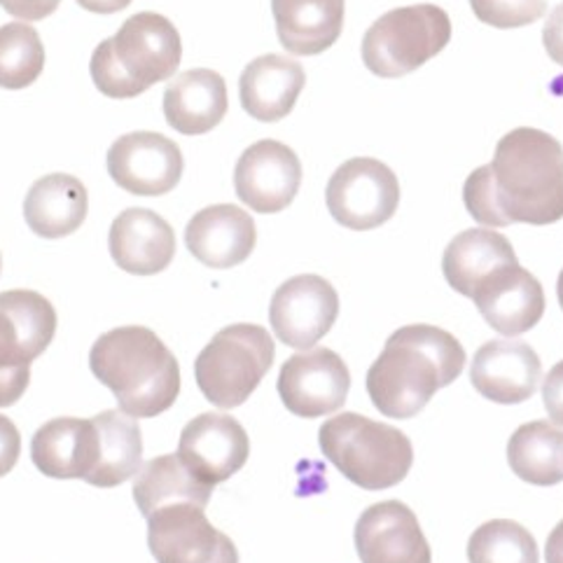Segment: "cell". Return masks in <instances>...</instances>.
I'll return each instance as SVG.
<instances>
[{
  "label": "cell",
  "mask_w": 563,
  "mask_h": 563,
  "mask_svg": "<svg viewBox=\"0 0 563 563\" xmlns=\"http://www.w3.org/2000/svg\"><path fill=\"white\" fill-rule=\"evenodd\" d=\"M305 82V68L290 56H257L241 73V106L257 122H278L290 115Z\"/></svg>",
  "instance_id": "22"
},
{
  "label": "cell",
  "mask_w": 563,
  "mask_h": 563,
  "mask_svg": "<svg viewBox=\"0 0 563 563\" xmlns=\"http://www.w3.org/2000/svg\"><path fill=\"white\" fill-rule=\"evenodd\" d=\"M471 563H540L531 531L512 519L486 521L467 540Z\"/></svg>",
  "instance_id": "30"
},
{
  "label": "cell",
  "mask_w": 563,
  "mask_h": 563,
  "mask_svg": "<svg viewBox=\"0 0 563 563\" xmlns=\"http://www.w3.org/2000/svg\"><path fill=\"white\" fill-rule=\"evenodd\" d=\"M351 388L346 363L330 349H311L288 358L278 374V396L299 419L328 417L342 409Z\"/></svg>",
  "instance_id": "13"
},
{
  "label": "cell",
  "mask_w": 563,
  "mask_h": 563,
  "mask_svg": "<svg viewBox=\"0 0 563 563\" xmlns=\"http://www.w3.org/2000/svg\"><path fill=\"white\" fill-rule=\"evenodd\" d=\"M59 5L62 0H0V8L22 22H41Z\"/></svg>",
  "instance_id": "34"
},
{
  "label": "cell",
  "mask_w": 563,
  "mask_h": 563,
  "mask_svg": "<svg viewBox=\"0 0 563 563\" xmlns=\"http://www.w3.org/2000/svg\"><path fill=\"white\" fill-rule=\"evenodd\" d=\"M465 209L486 228L552 224L563 218V147L548 131L519 126L463 187Z\"/></svg>",
  "instance_id": "1"
},
{
  "label": "cell",
  "mask_w": 563,
  "mask_h": 563,
  "mask_svg": "<svg viewBox=\"0 0 563 563\" xmlns=\"http://www.w3.org/2000/svg\"><path fill=\"white\" fill-rule=\"evenodd\" d=\"M465 351L452 332L407 325L393 332L367 372L372 405L388 419H411L440 388L459 379Z\"/></svg>",
  "instance_id": "2"
},
{
  "label": "cell",
  "mask_w": 563,
  "mask_h": 563,
  "mask_svg": "<svg viewBox=\"0 0 563 563\" xmlns=\"http://www.w3.org/2000/svg\"><path fill=\"white\" fill-rule=\"evenodd\" d=\"M508 265H519L517 253L508 236L494 230L461 232L449 243L442 257L446 284L463 297H473L482 278Z\"/></svg>",
  "instance_id": "26"
},
{
  "label": "cell",
  "mask_w": 563,
  "mask_h": 563,
  "mask_svg": "<svg viewBox=\"0 0 563 563\" xmlns=\"http://www.w3.org/2000/svg\"><path fill=\"white\" fill-rule=\"evenodd\" d=\"M355 550L363 563H430L428 540L417 515L400 500L367 508L355 523Z\"/></svg>",
  "instance_id": "17"
},
{
  "label": "cell",
  "mask_w": 563,
  "mask_h": 563,
  "mask_svg": "<svg viewBox=\"0 0 563 563\" xmlns=\"http://www.w3.org/2000/svg\"><path fill=\"white\" fill-rule=\"evenodd\" d=\"M185 243L201 265L232 269L255 251V220L234 203H216L187 222Z\"/></svg>",
  "instance_id": "19"
},
{
  "label": "cell",
  "mask_w": 563,
  "mask_h": 563,
  "mask_svg": "<svg viewBox=\"0 0 563 563\" xmlns=\"http://www.w3.org/2000/svg\"><path fill=\"white\" fill-rule=\"evenodd\" d=\"M176 454L201 484L216 486L246 465L251 440L236 419L206 411L183 428Z\"/></svg>",
  "instance_id": "15"
},
{
  "label": "cell",
  "mask_w": 563,
  "mask_h": 563,
  "mask_svg": "<svg viewBox=\"0 0 563 563\" xmlns=\"http://www.w3.org/2000/svg\"><path fill=\"white\" fill-rule=\"evenodd\" d=\"M512 473L536 486L563 482V430L548 421H531L517 428L508 442Z\"/></svg>",
  "instance_id": "29"
},
{
  "label": "cell",
  "mask_w": 563,
  "mask_h": 563,
  "mask_svg": "<svg viewBox=\"0 0 563 563\" xmlns=\"http://www.w3.org/2000/svg\"><path fill=\"white\" fill-rule=\"evenodd\" d=\"M93 423L99 430L101 456L97 471L87 477V484L112 489V486L136 477L143 467V435L139 421L124 415L122 409H108L93 417Z\"/></svg>",
  "instance_id": "27"
},
{
  "label": "cell",
  "mask_w": 563,
  "mask_h": 563,
  "mask_svg": "<svg viewBox=\"0 0 563 563\" xmlns=\"http://www.w3.org/2000/svg\"><path fill=\"white\" fill-rule=\"evenodd\" d=\"M471 8L482 24L521 29L548 12V0H471Z\"/></svg>",
  "instance_id": "32"
},
{
  "label": "cell",
  "mask_w": 563,
  "mask_h": 563,
  "mask_svg": "<svg viewBox=\"0 0 563 563\" xmlns=\"http://www.w3.org/2000/svg\"><path fill=\"white\" fill-rule=\"evenodd\" d=\"M89 197L70 174H49L31 185L24 199L26 224L41 239H64L82 228Z\"/></svg>",
  "instance_id": "25"
},
{
  "label": "cell",
  "mask_w": 563,
  "mask_h": 563,
  "mask_svg": "<svg viewBox=\"0 0 563 563\" xmlns=\"http://www.w3.org/2000/svg\"><path fill=\"white\" fill-rule=\"evenodd\" d=\"M89 369L134 419H155L180 396V367L159 336L143 325L101 334L89 351Z\"/></svg>",
  "instance_id": "3"
},
{
  "label": "cell",
  "mask_w": 563,
  "mask_h": 563,
  "mask_svg": "<svg viewBox=\"0 0 563 563\" xmlns=\"http://www.w3.org/2000/svg\"><path fill=\"white\" fill-rule=\"evenodd\" d=\"M302 185V164L295 150L278 141H257L234 168V190L255 213H280L295 201Z\"/></svg>",
  "instance_id": "14"
},
{
  "label": "cell",
  "mask_w": 563,
  "mask_h": 563,
  "mask_svg": "<svg viewBox=\"0 0 563 563\" xmlns=\"http://www.w3.org/2000/svg\"><path fill=\"white\" fill-rule=\"evenodd\" d=\"M228 85L209 68L185 70L164 91V118L185 136L213 131L228 115Z\"/></svg>",
  "instance_id": "23"
},
{
  "label": "cell",
  "mask_w": 563,
  "mask_h": 563,
  "mask_svg": "<svg viewBox=\"0 0 563 563\" xmlns=\"http://www.w3.org/2000/svg\"><path fill=\"white\" fill-rule=\"evenodd\" d=\"M272 334L251 323L228 325L203 346L195 361L197 386L220 409L246 402L274 365Z\"/></svg>",
  "instance_id": "6"
},
{
  "label": "cell",
  "mask_w": 563,
  "mask_h": 563,
  "mask_svg": "<svg viewBox=\"0 0 563 563\" xmlns=\"http://www.w3.org/2000/svg\"><path fill=\"white\" fill-rule=\"evenodd\" d=\"M180 59L178 29L164 14L139 12L93 49L89 70L106 97L134 99L153 85L174 78Z\"/></svg>",
  "instance_id": "4"
},
{
  "label": "cell",
  "mask_w": 563,
  "mask_h": 563,
  "mask_svg": "<svg viewBox=\"0 0 563 563\" xmlns=\"http://www.w3.org/2000/svg\"><path fill=\"white\" fill-rule=\"evenodd\" d=\"M452 41V19L430 3L382 14L363 37V62L377 78H402L419 70Z\"/></svg>",
  "instance_id": "7"
},
{
  "label": "cell",
  "mask_w": 563,
  "mask_h": 563,
  "mask_svg": "<svg viewBox=\"0 0 563 563\" xmlns=\"http://www.w3.org/2000/svg\"><path fill=\"white\" fill-rule=\"evenodd\" d=\"M278 41L290 54L313 56L340 41L344 0H272Z\"/></svg>",
  "instance_id": "24"
},
{
  "label": "cell",
  "mask_w": 563,
  "mask_h": 563,
  "mask_svg": "<svg viewBox=\"0 0 563 563\" xmlns=\"http://www.w3.org/2000/svg\"><path fill=\"white\" fill-rule=\"evenodd\" d=\"M542 402L554 426L563 428V361L556 363L542 382Z\"/></svg>",
  "instance_id": "33"
},
{
  "label": "cell",
  "mask_w": 563,
  "mask_h": 563,
  "mask_svg": "<svg viewBox=\"0 0 563 563\" xmlns=\"http://www.w3.org/2000/svg\"><path fill=\"white\" fill-rule=\"evenodd\" d=\"M323 456L349 482L367 492L400 484L415 463V446L398 428L344 411L318 430Z\"/></svg>",
  "instance_id": "5"
},
{
  "label": "cell",
  "mask_w": 563,
  "mask_h": 563,
  "mask_svg": "<svg viewBox=\"0 0 563 563\" xmlns=\"http://www.w3.org/2000/svg\"><path fill=\"white\" fill-rule=\"evenodd\" d=\"M542 45H545L550 59L563 68V3L548 16L545 29H542Z\"/></svg>",
  "instance_id": "36"
},
{
  "label": "cell",
  "mask_w": 563,
  "mask_h": 563,
  "mask_svg": "<svg viewBox=\"0 0 563 563\" xmlns=\"http://www.w3.org/2000/svg\"><path fill=\"white\" fill-rule=\"evenodd\" d=\"M556 295H559V305H561V309H563V269H561V274H559V284H556Z\"/></svg>",
  "instance_id": "39"
},
{
  "label": "cell",
  "mask_w": 563,
  "mask_h": 563,
  "mask_svg": "<svg viewBox=\"0 0 563 563\" xmlns=\"http://www.w3.org/2000/svg\"><path fill=\"white\" fill-rule=\"evenodd\" d=\"M545 559L548 563H563V519L556 523V529L548 538Z\"/></svg>",
  "instance_id": "38"
},
{
  "label": "cell",
  "mask_w": 563,
  "mask_h": 563,
  "mask_svg": "<svg viewBox=\"0 0 563 563\" xmlns=\"http://www.w3.org/2000/svg\"><path fill=\"white\" fill-rule=\"evenodd\" d=\"M45 68V47L41 35L29 24L0 26V87L26 89Z\"/></svg>",
  "instance_id": "31"
},
{
  "label": "cell",
  "mask_w": 563,
  "mask_h": 563,
  "mask_svg": "<svg viewBox=\"0 0 563 563\" xmlns=\"http://www.w3.org/2000/svg\"><path fill=\"white\" fill-rule=\"evenodd\" d=\"M0 267H3V260H0Z\"/></svg>",
  "instance_id": "40"
},
{
  "label": "cell",
  "mask_w": 563,
  "mask_h": 563,
  "mask_svg": "<svg viewBox=\"0 0 563 563\" xmlns=\"http://www.w3.org/2000/svg\"><path fill=\"white\" fill-rule=\"evenodd\" d=\"M108 174L118 187L136 197H162L176 190L185 159L178 143L157 131H134L110 145Z\"/></svg>",
  "instance_id": "11"
},
{
  "label": "cell",
  "mask_w": 563,
  "mask_h": 563,
  "mask_svg": "<svg viewBox=\"0 0 563 563\" xmlns=\"http://www.w3.org/2000/svg\"><path fill=\"white\" fill-rule=\"evenodd\" d=\"M542 377L538 353L527 342H486L471 365V382L482 398L498 405L529 400Z\"/></svg>",
  "instance_id": "18"
},
{
  "label": "cell",
  "mask_w": 563,
  "mask_h": 563,
  "mask_svg": "<svg viewBox=\"0 0 563 563\" xmlns=\"http://www.w3.org/2000/svg\"><path fill=\"white\" fill-rule=\"evenodd\" d=\"M325 201L330 216L353 232L377 230L398 211L400 183L379 159L355 157L332 174Z\"/></svg>",
  "instance_id": "9"
},
{
  "label": "cell",
  "mask_w": 563,
  "mask_h": 563,
  "mask_svg": "<svg viewBox=\"0 0 563 563\" xmlns=\"http://www.w3.org/2000/svg\"><path fill=\"white\" fill-rule=\"evenodd\" d=\"M147 545L157 563H239L232 538L192 503H172L150 515Z\"/></svg>",
  "instance_id": "10"
},
{
  "label": "cell",
  "mask_w": 563,
  "mask_h": 563,
  "mask_svg": "<svg viewBox=\"0 0 563 563\" xmlns=\"http://www.w3.org/2000/svg\"><path fill=\"white\" fill-rule=\"evenodd\" d=\"M110 257L115 265L134 276H155L164 272L176 255L174 228L162 216L147 209H126L108 234Z\"/></svg>",
  "instance_id": "20"
},
{
  "label": "cell",
  "mask_w": 563,
  "mask_h": 563,
  "mask_svg": "<svg viewBox=\"0 0 563 563\" xmlns=\"http://www.w3.org/2000/svg\"><path fill=\"white\" fill-rule=\"evenodd\" d=\"M82 10L91 14H115L131 5V0H75Z\"/></svg>",
  "instance_id": "37"
},
{
  "label": "cell",
  "mask_w": 563,
  "mask_h": 563,
  "mask_svg": "<svg viewBox=\"0 0 563 563\" xmlns=\"http://www.w3.org/2000/svg\"><path fill=\"white\" fill-rule=\"evenodd\" d=\"M101 440L87 419H52L31 440V461L52 479H85L97 471Z\"/></svg>",
  "instance_id": "21"
},
{
  "label": "cell",
  "mask_w": 563,
  "mask_h": 563,
  "mask_svg": "<svg viewBox=\"0 0 563 563\" xmlns=\"http://www.w3.org/2000/svg\"><path fill=\"white\" fill-rule=\"evenodd\" d=\"M56 311L33 290L0 292V407H12L29 388L31 363L47 351Z\"/></svg>",
  "instance_id": "8"
},
{
  "label": "cell",
  "mask_w": 563,
  "mask_h": 563,
  "mask_svg": "<svg viewBox=\"0 0 563 563\" xmlns=\"http://www.w3.org/2000/svg\"><path fill=\"white\" fill-rule=\"evenodd\" d=\"M211 494L213 486L201 484L183 465L178 454H166L147 461L134 477V500L145 519L172 503H192L199 505V508H206Z\"/></svg>",
  "instance_id": "28"
},
{
  "label": "cell",
  "mask_w": 563,
  "mask_h": 563,
  "mask_svg": "<svg viewBox=\"0 0 563 563\" xmlns=\"http://www.w3.org/2000/svg\"><path fill=\"white\" fill-rule=\"evenodd\" d=\"M471 299L484 321L505 336L529 332L545 313L540 280L519 265L500 267L482 278Z\"/></svg>",
  "instance_id": "16"
},
{
  "label": "cell",
  "mask_w": 563,
  "mask_h": 563,
  "mask_svg": "<svg viewBox=\"0 0 563 563\" xmlns=\"http://www.w3.org/2000/svg\"><path fill=\"white\" fill-rule=\"evenodd\" d=\"M340 316V295L316 274L288 278L269 305V323L280 344L307 351L332 330Z\"/></svg>",
  "instance_id": "12"
},
{
  "label": "cell",
  "mask_w": 563,
  "mask_h": 563,
  "mask_svg": "<svg viewBox=\"0 0 563 563\" xmlns=\"http://www.w3.org/2000/svg\"><path fill=\"white\" fill-rule=\"evenodd\" d=\"M22 454V438L16 426L0 415V477H5Z\"/></svg>",
  "instance_id": "35"
}]
</instances>
